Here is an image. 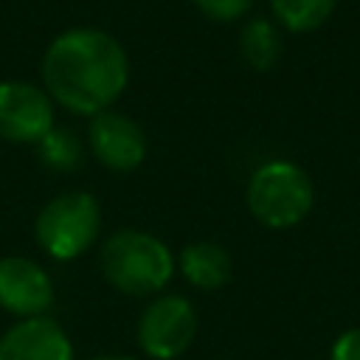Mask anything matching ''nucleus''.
Here are the masks:
<instances>
[{"mask_svg":"<svg viewBox=\"0 0 360 360\" xmlns=\"http://www.w3.org/2000/svg\"><path fill=\"white\" fill-rule=\"evenodd\" d=\"M42 84L51 101L76 115H98L124 93L129 59L121 42L101 28H68L45 51Z\"/></svg>","mask_w":360,"mask_h":360,"instance_id":"obj_1","label":"nucleus"},{"mask_svg":"<svg viewBox=\"0 0 360 360\" xmlns=\"http://www.w3.org/2000/svg\"><path fill=\"white\" fill-rule=\"evenodd\" d=\"M101 273L127 295H152L172 281L174 256L155 233L121 228L101 245Z\"/></svg>","mask_w":360,"mask_h":360,"instance_id":"obj_2","label":"nucleus"},{"mask_svg":"<svg viewBox=\"0 0 360 360\" xmlns=\"http://www.w3.org/2000/svg\"><path fill=\"white\" fill-rule=\"evenodd\" d=\"M245 200L262 225L284 231L312 211L315 188L301 166L290 160H267L250 174Z\"/></svg>","mask_w":360,"mask_h":360,"instance_id":"obj_3","label":"nucleus"},{"mask_svg":"<svg viewBox=\"0 0 360 360\" xmlns=\"http://www.w3.org/2000/svg\"><path fill=\"white\" fill-rule=\"evenodd\" d=\"M101 208L87 191H65L42 205L34 222L37 245L56 262L82 256L98 236Z\"/></svg>","mask_w":360,"mask_h":360,"instance_id":"obj_4","label":"nucleus"},{"mask_svg":"<svg viewBox=\"0 0 360 360\" xmlns=\"http://www.w3.org/2000/svg\"><path fill=\"white\" fill-rule=\"evenodd\" d=\"M135 335L152 360H174L197 335V312L183 295H160L141 312Z\"/></svg>","mask_w":360,"mask_h":360,"instance_id":"obj_5","label":"nucleus"},{"mask_svg":"<svg viewBox=\"0 0 360 360\" xmlns=\"http://www.w3.org/2000/svg\"><path fill=\"white\" fill-rule=\"evenodd\" d=\"M53 129V101L45 87L0 82V138L8 143H39Z\"/></svg>","mask_w":360,"mask_h":360,"instance_id":"obj_6","label":"nucleus"},{"mask_svg":"<svg viewBox=\"0 0 360 360\" xmlns=\"http://www.w3.org/2000/svg\"><path fill=\"white\" fill-rule=\"evenodd\" d=\"M87 143L93 158L110 172H132L146 158V135L143 129L124 112L104 110L93 115L87 129Z\"/></svg>","mask_w":360,"mask_h":360,"instance_id":"obj_7","label":"nucleus"},{"mask_svg":"<svg viewBox=\"0 0 360 360\" xmlns=\"http://www.w3.org/2000/svg\"><path fill=\"white\" fill-rule=\"evenodd\" d=\"M53 304V284L45 267L25 256L0 259V309L22 318L45 315Z\"/></svg>","mask_w":360,"mask_h":360,"instance_id":"obj_8","label":"nucleus"},{"mask_svg":"<svg viewBox=\"0 0 360 360\" xmlns=\"http://www.w3.org/2000/svg\"><path fill=\"white\" fill-rule=\"evenodd\" d=\"M0 360H73V343L53 318H22L0 335Z\"/></svg>","mask_w":360,"mask_h":360,"instance_id":"obj_9","label":"nucleus"},{"mask_svg":"<svg viewBox=\"0 0 360 360\" xmlns=\"http://www.w3.org/2000/svg\"><path fill=\"white\" fill-rule=\"evenodd\" d=\"M180 273L200 290H217L231 278V256L217 242H191L180 250Z\"/></svg>","mask_w":360,"mask_h":360,"instance_id":"obj_10","label":"nucleus"},{"mask_svg":"<svg viewBox=\"0 0 360 360\" xmlns=\"http://www.w3.org/2000/svg\"><path fill=\"white\" fill-rule=\"evenodd\" d=\"M239 53L253 70H270L281 56L278 28L264 17H253L239 31Z\"/></svg>","mask_w":360,"mask_h":360,"instance_id":"obj_11","label":"nucleus"},{"mask_svg":"<svg viewBox=\"0 0 360 360\" xmlns=\"http://www.w3.org/2000/svg\"><path fill=\"white\" fill-rule=\"evenodd\" d=\"M338 0H270V11L281 28L292 34H307L321 28L335 11Z\"/></svg>","mask_w":360,"mask_h":360,"instance_id":"obj_12","label":"nucleus"},{"mask_svg":"<svg viewBox=\"0 0 360 360\" xmlns=\"http://www.w3.org/2000/svg\"><path fill=\"white\" fill-rule=\"evenodd\" d=\"M39 160L53 172H73L82 163V143L70 129L53 127L39 143H37Z\"/></svg>","mask_w":360,"mask_h":360,"instance_id":"obj_13","label":"nucleus"},{"mask_svg":"<svg viewBox=\"0 0 360 360\" xmlns=\"http://www.w3.org/2000/svg\"><path fill=\"white\" fill-rule=\"evenodd\" d=\"M194 6L217 22H233L239 17H245L253 6V0H194Z\"/></svg>","mask_w":360,"mask_h":360,"instance_id":"obj_14","label":"nucleus"},{"mask_svg":"<svg viewBox=\"0 0 360 360\" xmlns=\"http://www.w3.org/2000/svg\"><path fill=\"white\" fill-rule=\"evenodd\" d=\"M329 360H360V326L338 335V340L332 343Z\"/></svg>","mask_w":360,"mask_h":360,"instance_id":"obj_15","label":"nucleus"},{"mask_svg":"<svg viewBox=\"0 0 360 360\" xmlns=\"http://www.w3.org/2000/svg\"><path fill=\"white\" fill-rule=\"evenodd\" d=\"M93 360H135V357H127V354H98Z\"/></svg>","mask_w":360,"mask_h":360,"instance_id":"obj_16","label":"nucleus"}]
</instances>
